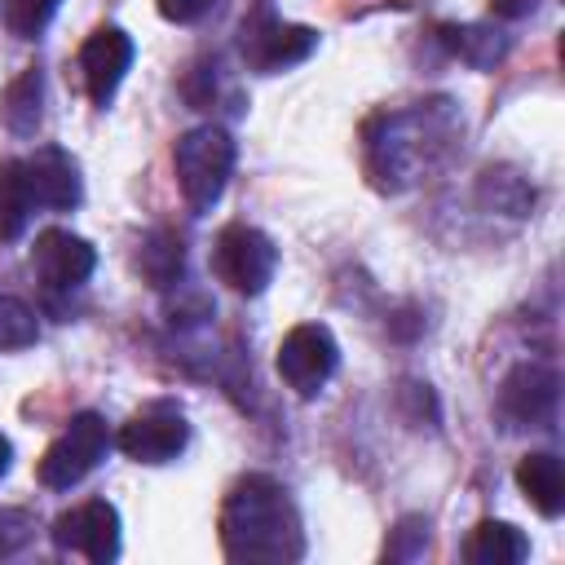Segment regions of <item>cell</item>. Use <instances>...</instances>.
I'll return each instance as SVG.
<instances>
[{
    "mask_svg": "<svg viewBox=\"0 0 565 565\" xmlns=\"http://www.w3.org/2000/svg\"><path fill=\"white\" fill-rule=\"evenodd\" d=\"M137 269L146 274L150 287H159V291L172 287V282L181 278V269H185V247H181V238H177L172 230L146 234L141 247H137Z\"/></svg>",
    "mask_w": 565,
    "mask_h": 565,
    "instance_id": "obj_19",
    "label": "cell"
},
{
    "mask_svg": "<svg viewBox=\"0 0 565 565\" xmlns=\"http://www.w3.org/2000/svg\"><path fill=\"white\" fill-rule=\"evenodd\" d=\"M132 66V40L119 26H97L79 49V75L93 106H106Z\"/></svg>",
    "mask_w": 565,
    "mask_h": 565,
    "instance_id": "obj_12",
    "label": "cell"
},
{
    "mask_svg": "<svg viewBox=\"0 0 565 565\" xmlns=\"http://www.w3.org/2000/svg\"><path fill=\"white\" fill-rule=\"evenodd\" d=\"M31 269H35L40 291L57 305L62 296L79 291V287L93 278L97 252H93L88 238H79V234H71V230H44V234L35 238V247H31Z\"/></svg>",
    "mask_w": 565,
    "mask_h": 565,
    "instance_id": "obj_8",
    "label": "cell"
},
{
    "mask_svg": "<svg viewBox=\"0 0 565 565\" xmlns=\"http://www.w3.org/2000/svg\"><path fill=\"white\" fill-rule=\"evenodd\" d=\"M481 203L486 207H499V212H512V216H525L530 203H534V190L525 185L521 172L512 168H490L481 177Z\"/></svg>",
    "mask_w": 565,
    "mask_h": 565,
    "instance_id": "obj_20",
    "label": "cell"
},
{
    "mask_svg": "<svg viewBox=\"0 0 565 565\" xmlns=\"http://www.w3.org/2000/svg\"><path fill=\"white\" fill-rule=\"evenodd\" d=\"M437 40L446 44V53H455L459 62L477 66V71H494L508 53V35L490 22H463V26H437Z\"/></svg>",
    "mask_w": 565,
    "mask_h": 565,
    "instance_id": "obj_16",
    "label": "cell"
},
{
    "mask_svg": "<svg viewBox=\"0 0 565 565\" xmlns=\"http://www.w3.org/2000/svg\"><path fill=\"white\" fill-rule=\"evenodd\" d=\"M221 547L230 561H296L305 530L291 494L265 472L238 477L221 503Z\"/></svg>",
    "mask_w": 565,
    "mask_h": 565,
    "instance_id": "obj_1",
    "label": "cell"
},
{
    "mask_svg": "<svg viewBox=\"0 0 565 565\" xmlns=\"http://www.w3.org/2000/svg\"><path fill=\"white\" fill-rule=\"evenodd\" d=\"M35 335H40L35 309L18 296H0V349H26L35 344Z\"/></svg>",
    "mask_w": 565,
    "mask_h": 565,
    "instance_id": "obj_21",
    "label": "cell"
},
{
    "mask_svg": "<svg viewBox=\"0 0 565 565\" xmlns=\"http://www.w3.org/2000/svg\"><path fill=\"white\" fill-rule=\"evenodd\" d=\"M490 9H494L499 18H525V13L534 9V0H490Z\"/></svg>",
    "mask_w": 565,
    "mask_h": 565,
    "instance_id": "obj_26",
    "label": "cell"
},
{
    "mask_svg": "<svg viewBox=\"0 0 565 565\" xmlns=\"http://www.w3.org/2000/svg\"><path fill=\"white\" fill-rule=\"evenodd\" d=\"M393 534H397V543H388V561H411L428 547V521H419V516H406Z\"/></svg>",
    "mask_w": 565,
    "mask_h": 565,
    "instance_id": "obj_23",
    "label": "cell"
},
{
    "mask_svg": "<svg viewBox=\"0 0 565 565\" xmlns=\"http://www.w3.org/2000/svg\"><path fill=\"white\" fill-rule=\"evenodd\" d=\"M313 49H318V31L278 18L269 4H260L256 13H247L243 26H238V53H243V62L252 71H265V75L305 62Z\"/></svg>",
    "mask_w": 565,
    "mask_h": 565,
    "instance_id": "obj_5",
    "label": "cell"
},
{
    "mask_svg": "<svg viewBox=\"0 0 565 565\" xmlns=\"http://www.w3.org/2000/svg\"><path fill=\"white\" fill-rule=\"evenodd\" d=\"M9 459H13V446H9V437L0 433V477H4V468H9Z\"/></svg>",
    "mask_w": 565,
    "mask_h": 565,
    "instance_id": "obj_27",
    "label": "cell"
},
{
    "mask_svg": "<svg viewBox=\"0 0 565 565\" xmlns=\"http://www.w3.org/2000/svg\"><path fill=\"white\" fill-rule=\"evenodd\" d=\"M274 269H278V247H274V238L260 234L256 225L234 221V225H225V230L216 234V243H212V274H216L230 291H238V296H260V291L269 287Z\"/></svg>",
    "mask_w": 565,
    "mask_h": 565,
    "instance_id": "obj_4",
    "label": "cell"
},
{
    "mask_svg": "<svg viewBox=\"0 0 565 565\" xmlns=\"http://www.w3.org/2000/svg\"><path fill=\"white\" fill-rule=\"evenodd\" d=\"M459 115L450 102H419L411 110L384 115L366 132V168L375 185L406 190L419 177H428L455 146Z\"/></svg>",
    "mask_w": 565,
    "mask_h": 565,
    "instance_id": "obj_2",
    "label": "cell"
},
{
    "mask_svg": "<svg viewBox=\"0 0 565 565\" xmlns=\"http://www.w3.org/2000/svg\"><path fill=\"white\" fill-rule=\"evenodd\" d=\"M31 163V177H35V190H40V203L53 207V212H66L79 203V168L75 159L62 150V146H40L35 154H26Z\"/></svg>",
    "mask_w": 565,
    "mask_h": 565,
    "instance_id": "obj_14",
    "label": "cell"
},
{
    "mask_svg": "<svg viewBox=\"0 0 565 565\" xmlns=\"http://www.w3.org/2000/svg\"><path fill=\"white\" fill-rule=\"evenodd\" d=\"M561 402V375L547 362H516L499 384V411L521 428H547Z\"/></svg>",
    "mask_w": 565,
    "mask_h": 565,
    "instance_id": "obj_10",
    "label": "cell"
},
{
    "mask_svg": "<svg viewBox=\"0 0 565 565\" xmlns=\"http://www.w3.org/2000/svg\"><path fill=\"white\" fill-rule=\"evenodd\" d=\"M4 128L13 137H31L40 128V115H44V75L40 66H26L9 88H4Z\"/></svg>",
    "mask_w": 565,
    "mask_h": 565,
    "instance_id": "obj_18",
    "label": "cell"
},
{
    "mask_svg": "<svg viewBox=\"0 0 565 565\" xmlns=\"http://www.w3.org/2000/svg\"><path fill=\"white\" fill-rule=\"evenodd\" d=\"M172 163H177V185H181L185 203L194 212H212L230 185V172H234V137L221 124L190 128L177 141Z\"/></svg>",
    "mask_w": 565,
    "mask_h": 565,
    "instance_id": "obj_3",
    "label": "cell"
},
{
    "mask_svg": "<svg viewBox=\"0 0 565 565\" xmlns=\"http://www.w3.org/2000/svg\"><path fill=\"white\" fill-rule=\"evenodd\" d=\"M106 450H110V428H106V419H102L97 411H79V415L57 433V441L44 450V459H40V486H49V490H71V486H79V481L106 459Z\"/></svg>",
    "mask_w": 565,
    "mask_h": 565,
    "instance_id": "obj_6",
    "label": "cell"
},
{
    "mask_svg": "<svg viewBox=\"0 0 565 565\" xmlns=\"http://www.w3.org/2000/svg\"><path fill=\"white\" fill-rule=\"evenodd\" d=\"M278 375L296 397H313L340 366V344L322 322H300L278 344Z\"/></svg>",
    "mask_w": 565,
    "mask_h": 565,
    "instance_id": "obj_7",
    "label": "cell"
},
{
    "mask_svg": "<svg viewBox=\"0 0 565 565\" xmlns=\"http://www.w3.org/2000/svg\"><path fill=\"white\" fill-rule=\"evenodd\" d=\"M190 441V424H185V411L177 402H146L141 411L128 415V424L119 428L115 446L137 459V463H168L185 450Z\"/></svg>",
    "mask_w": 565,
    "mask_h": 565,
    "instance_id": "obj_9",
    "label": "cell"
},
{
    "mask_svg": "<svg viewBox=\"0 0 565 565\" xmlns=\"http://www.w3.org/2000/svg\"><path fill=\"white\" fill-rule=\"evenodd\" d=\"M40 190L31 177L26 159H0V238L13 243L22 238V230L31 225V216L40 212Z\"/></svg>",
    "mask_w": 565,
    "mask_h": 565,
    "instance_id": "obj_13",
    "label": "cell"
},
{
    "mask_svg": "<svg viewBox=\"0 0 565 565\" xmlns=\"http://www.w3.org/2000/svg\"><path fill=\"white\" fill-rule=\"evenodd\" d=\"M212 4H216V0H159V13H163L168 22H177V26H190V22L207 18Z\"/></svg>",
    "mask_w": 565,
    "mask_h": 565,
    "instance_id": "obj_25",
    "label": "cell"
},
{
    "mask_svg": "<svg viewBox=\"0 0 565 565\" xmlns=\"http://www.w3.org/2000/svg\"><path fill=\"white\" fill-rule=\"evenodd\" d=\"M53 543L62 552H79L93 565H106L119 556V512L106 499H88L53 521Z\"/></svg>",
    "mask_w": 565,
    "mask_h": 565,
    "instance_id": "obj_11",
    "label": "cell"
},
{
    "mask_svg": "<svg viewBox=\"0 0 565 565\" xmlns=\"http://www.w3.org/2000/svg\"><path fill=\"white\" fill-rule=\"evenodd\" d=\"M62 0H4V26L18 40H40V31L53 22Z\"/></svg>",
    "mask_w": 565,
    "mask_h": 565,
    "instance_id": "obj_22",
    "label": "cell"
},
{
    "mask_svg": "<svg viewBox=\"0 0 565 565\" xmlns=\"http://www.w3.org/2000/svg\"><path fill=\"white\" fill-rule=\"evenodd\" d=\"M31 534H35L31 512H0V556H13L18 547H26Z\"/></svg>",
    "mask_w": 565,
    "mask_h": 565,
    "instance_id": "obj_24",
    "label": "cell"
},
{
    "mask_svg": "<svg viewBox=\"0 0 565 565\" xmlns=\"http://www.w3.org/2000/svg\"><path fill=\"white\" fill-rule=\"evenodd\" d=\"M516 486L525 490V499L552 521L565 512V468L552 450H534L516 463Z\"/></svg>",
    "mask_w": 565,
    "mask_h": 565,
    "instance_id": "obj_15",
    "label": "cell"
},
{
    "mask_svg": "<svg viewBox=\"0 0 565 565\" xmlns=\"http://www.w3.org/2000/svg\"><path fill=\"white\" fill-rule=\"evenodd\" d=\"M463 556H468L472 565H516V561L530 556V543H525V534H521L516 525H508V521H481V525L472 530V539L463 543Z\"/></svg>",
    "mask_w": 565,
    "mask_h": 565,
    "instance_id": "obj_17",
    "label": "cell"
}]
</instances>
